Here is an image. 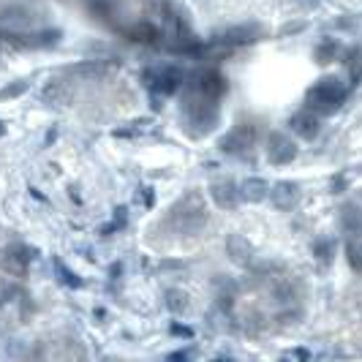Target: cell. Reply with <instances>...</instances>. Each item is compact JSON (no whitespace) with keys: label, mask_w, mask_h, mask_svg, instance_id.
<instances>
[{"label":"cell","mask_w":362,"mask_h":362,"mask_svg":"<svg viewBox=\"0 0 362 362\" xmlns=\"http://www.w3.org/2000/svg\"><path fill=\"white\" fill-rule=\"evenodd\" d=\"M207 223V207L199 194H185L172 210H169V226L180 235H199Z\"/></svg>","instance_id":"6da1fadb"},{"label":"cell","mask_w":362,"mask_h":362,"mask_svg":"<svg viewBox=\"0 0 362 362\" xmlns=\"http://www.w3.org/2000/svg\"><path fill=\"white\" fill-rule=\"evenodd\" d=\"M36 259V251L25 243H8L3 251H0V267L6 272H11L14 278H22L30 270V262Z\"/></svg>","instance_id":"7a4b0ae2"},{"label":"cell","mask_w":362,"mask_h":362,"mask_svg":"<svg viewBox=\"0 0 362 362\" xmlns=\"http://www.w3.org/2000/svg\"><path fill=\"white\" fill-rule=\"evenodd\" d=\"M38 17L28 6H6L0 8V28L11 30V33H28L36 28Z\"/></svg>","instance_id":"3957f363"},{"label":"cell","mask_w":362,"mask_h":362,"mask_svg":"<svg viewBox=\"0 0 362 362\" xmlns=\"http://www.w3.org/2000/svg\"><path fill=\"white\" fill-rule=\"evenodd\" d=\"M308 98H310V104H316V107L335 109L346 98V88L338 82V79L327 76V79H322V82L308 93Z\"/></svg>","instance_id":"277c9868"},{"label":"cell","mask_w":362,"mask_h":362,"mask_svg":"<svg viewBox=\"0 0 362 362\" xmlns=\"http://www.w3.org/2000/svg\"><path fill=\"white\" fill-rule=\"evenodd\" d=\"M41 104H47V107H69L74 101V85L69 79H49L44 88H41Z\"/></svg>","instance_id":"5b68a950"},{"label":"cell","mask_w":362,"mask_h":362,"mask_svg":"<svg viewBox=\"0 0 362 362\" xmlns=\"http://www.w3.org/2000/svg\"><path fill=\"white\" fill-rule=\"evenodd\" d=\"M267 158L275 166H286L297 158V145L291 142L286 134H270L267 139Z\"/></svg>","instance_id":"8992f818"},{"label":"cell","mask_w":362,"mask_h":362,"mask_svg":"<svg viewBox=\"0 0 362 362\" xmlns=\"http://www.w3.org/2000/svg\"><path fill=\"white\" fill-rule=\"evenodd\" d=\"M218 120V112L213 104H188V126H197L194 134H204V131H210V128L216 126Z\"/></svg>","instance_id":"52a82bcc"},{"label":"cell","mask_w":362,"mask_h":362,"mask_svg":"<svg viewBox=\"0 0 362 362\" xmlns=\"http://www.w3.org/2000/svg\"><path fill=\"white\" fill-rule=\"evenodd\" d=\"M210 197L221 210H235L240 202V188L232 180H216L210 185Z\"/></svg>","instance_id":"ba28073f"},{"label":"cell","mask_w":362,"mask_h":362,"mask_svg":"<svg viewBox=\"0 0 362 362\" xmlns=\"http://www.w3.org/2000/svg\"><path fill=\"white\" fill-rule=\"evenodd\" d=\"M251 142H254V128L240 126V128H235V131H229V134L221 139V150H223V153H240V150H245Z\"/></svg>","instance_id":"9c48e42d"},{"label":"cell","mask_w":362,"mask_h":362,"mask_svg":"<svg viewBox=\"0 0 362 362\" xmlns=\"http://www.w3.org/2000/svg\"><path fill=\"white\" fill-rule=\"evenodd\" d=\"M240 188V199L251 202V204H259V202H264L270 197V185L262 180V177H248V180L243 182V185H237Z\"/></svg>","instance_id":"30bf717a"},{"label":"cell","mask_w":362,"mask_h":362,"mask_svg":"<svg viewBox=\"0 0 362 362\" xmlns=\"http://www.w3.org/2000/svg\"><path fill=\"white\" fill-rule=\"evenodd\" d=\"M270 199L272 204L278 207V210H289L291 204L297 202V185L289 180H281V182H275L270 188Z\"/></svg>","instance_id":"8fae6325"},{"label":"cell","mask_w":362,"mask_h":362,"mask_svg":"<svg viewBox=\"0 0 362 362\" xmlns=\"http://www.w3.org/2000/svg\"><path fill=\"white\" fill-rule=\"evenodd\" d=\"M226 254L232 256V262H235V264H248V262H251V256H254V248H251V243H248L245 237L229 235L226 237Z\"/></svg>","instance_id":"7c38bea8"},{"label":"cell","mask_w":362,"mask_h":362,"mask_svg":"<svg viewBox=\"0 0 362 362\" xmlns=\"http://www.w3.org/2000/svg\"><path fill=\"white\" fill-rule=\"evenodd\" d=\"M153 90L161 93V95H172V93L180 88V71L175 69H161V71L153 74Z\"/></svg>","instance_id":"4fadbf2b"},{"label":"cell","mask_w":362,"mask_h":362,"mask_svg":"<svg viewBox=\"0 0 362 362\" xmlns=\"http://www.w3.org/2000/svg\"><path fill=\"white\" fill-rule=\"evenodd\" d=\"M289 126L294 134H300L303 139H313L316 134H319V120L310 115V112H300V115H294L289 120Z\"/></svg>","instance_id":"5bb4252c"},{"label":"cell","mask_w":362,"mask_h":362,"mask_svg":"<svg viewBox=\"0 0 362 362\" xmlns=\"http://www.w3.org/2000/svg\"><path fill=\"white\" fill-rule=\"evenodd\" d=\"M71 76H82V79H101L109 74V66H104L101 60H85V63H76L69 69Z\"/></svg>","instance_id":"9a60e30c"},{"label":"cell","mask_w":362,"mask_h":362,"mask_svg":"<svg viewBox=\"0 0 362 362\" xmlns=\"http://www.w3.org/2000/svg\"><path fill=\"white\" fill-rule=\"evenodd\" d=\"M223 90H226V85H223V79H221L216 71H207V74H202L199 76L202 98H218Z\"/></svg>","instance_id":"2e32d148"},{"label":"cell","mask_w":362,"mask_h":362,"mask_svg":"<svg viewBox=\"0 0 362 362\" xmlns=\"http://www.w3.org/2000/svg\"><path fill=\"white\" fill-rule=\"evenodd\" d=\"M188 305H191V303H188V294H185V291H180V289L166 291V308L172 310V313H177V316H180V313L188 310Z\"/></svg>","instance_id":"e0dca14e"},{"label":"cell","mask_w":362,"mask_h":362,"mask_svg":"<svg viewBox=\"0 0 362 362\" xmlns=\"http://www.w3.org/2000/svg\"><path fill=\"white\" fill-rule=\"evenodd\" d=\"M30 90V82L28 79H17V82H8L3 90H0V101H11V98H19Z\"/></svg>","instance_id":"ac0fdd59"},{"label":"cell","mask_w":362,"mask_h":362,"mask_svg":"<svg viewBox=\"0 0 362 362\" xmlns=\"http://www.w3.org/2000/svg\"><path fill=\"white\" fill-rule=\"evenodd\" d=\"M17 297V286L8 281V278H0V308L6 305V303H11Z\"/></svg>","instance_id":"d6986e66"},{"label":"cell","mask_w":362,"mask_h":362,"mask_svg":"<svg viewBox=\"0 0 362 362\" xmlns=\"http://www.w3.org/2000/svg\"><path fill=\"white\" fill-rule=\"evenodd\" d=\"M54 270H57V275H60V281H63V284H69V286H74V289H79V286H82V281H79L71 270H66V267H63V262H54Z\"/></svg>","instance_id":"ffe728a7"},{"label":"cell","mask_w":362,"mask_h":362,"mask_svg":"<svg viewBox=\"0 0 362 362\" xmlns=\"http://www.w3.org/2000/svg\"><path fill=\"white\" fill-rule=\"evenodd\" d=\"M349 264L362 272V243H349Z\"/></svg>","instance_id":"44dd1931"},{"label":"cell","mask_w":362,"mask_h":362,"mask_svg":"<svg viewBox=\"0 0 362 362\" xmlns=\"http://www.w3.org/2000/svg\"><path fill=\"white\" fill-rule=\"evenodd\" d=\"M335 49H338V44H335V41H327V44H322V47H319V63H329V54L335 52Z\"/></svg>","instance_id":"7402d4cb"},{"label":"cell","mask_w":362,"mask_h":362,"mask_svg":"<svg viewBox=\"0 0 362 362\" xmlns=\"http://www.w3.org/2000/svg\"><path fill=\"white\" fill-rule=\"evenodd\" d=\"M284 360H310V351L305 349H294V351H286Z\"/></svg>","instance_id":"603a6c76"},{"label":"cell","mask_w":362,"mask_h":362,"mask_svg":"<svg viewBox=\"0 0 362 362\" xmlns=\"http://www.w3.org/2000/svg\"><path fill=\"white\" fill-rule=\"evenodd\" d=\"M172 332H175V335H185V338H191V329H188V327L172 325Z\"/></svg>","instance_id":"cb8c5ba5"},{"label":"cell","mask_w":362,"mask_h":362,"mask_svg":"<svg viewBox=\"0 0 362 362\" xmlns=\"http://www.w3.org/2000/svg\"><path fill=\"white\" fill-rule=\"evenodd\" d=\"M169 360H175V362L191 360V354H188V351H175V354H169Z\"/></svg>","instance_id":"d4e9b609"},{"label":"cell","mask_w":362,"mask_h":362,"mask_svg":"<svg viewBox=\"0 0 362 362\" xmlns=\"http://www.w3.org/2000/svg\"><path fill=\"white\" fill-rule=\"evenodd\" d=\"M3 131H6V128H3V120H0V134H3Z\"/></svg>","instance_id":"484cf974"}]
</instances>
